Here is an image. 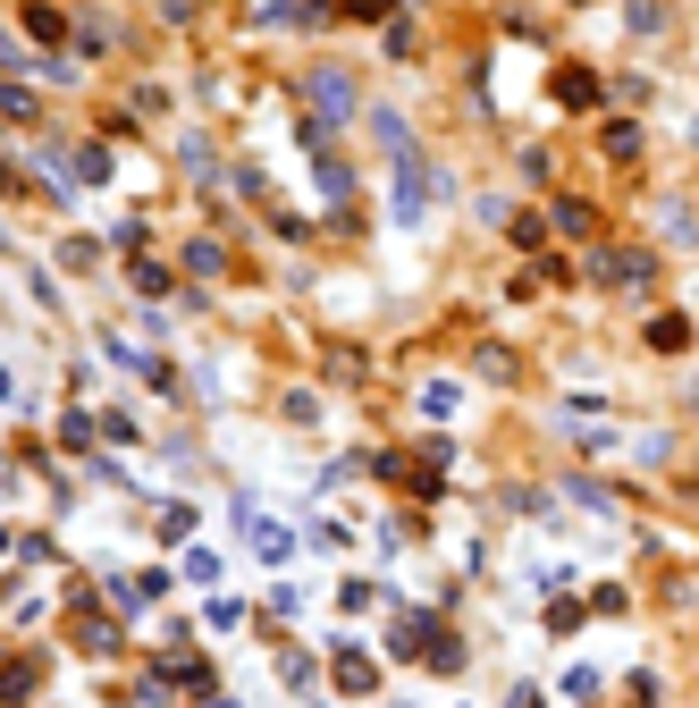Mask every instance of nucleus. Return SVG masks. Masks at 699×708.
Returning a JSON list of instances; mask_svg holds the SVG:
<instances>
[{
    "mask_svg": "<svg viewBox=\"0 0 699 708\" xmlns=\"http://www.w3.org/2000/svg\"><path fill=\"white\" fill-rule=\"evenodd\" d=\"M0 548H9V532H0Z\"/></svg>",
    "mask_w": 699,
    "mask_h": 708,
    "instance_id": "nucleus-27",
    "label": "nucleus"
},
{
    "mask_svg": "<svg viewBox=\"0 0 699 708\" xmlns=\"http://www.w3.org/2000/svg\"><path fill=\"white\" fill-rule=\"evenodd\" d=\"M506 708H540V692H531V683H514V692H506Z\"/></svg>",
    "mask_w": 699,
    "mask_h": 708,
    "instance_id": "nucleus-24",
    "label": "nucleus"
},
{
    "mask_svg": "<svg viewBox=\"0 0 699 708\" xmlns=\"http://www.w3.org/2000/svg\"><path fill=\"white\" fill-rule=\"evenodd\" d=\"M649 346H658V354H683V346H691V321H683V313H658V321H649Z\"/></svg>",
    "mask_w": 699,
    "mask_h": 708,
    "instance_id": "nucleus-11",
    "label": "nucleus"
},
{
    "mask_svg": "<svg viewBox=\"0 0 699 708\" xmlns=\"http://www.w3.org/2000/svg\"><path fill=\"white\" fill-rule=\"evenodd\" d=\"M439 194H446V178L421 161V152H414V161H396V220H405V228L430 220V203H439Z\"/></svg>",
    "mask_w": 699,
    "mask_h": 708,
    "instance_id": "nucleus-1",
    "label": "nucleus"
},
{
    "mask_svg": "<svg viewBox=\"0 0 699 708\" xmlns=\"http://www.w3.org/2000/svg\"><path fill=\"white\" fill-rule=\"evenodd\" d=\"M633 34H666V0H633Z\"/></svg>",
    "mask_w": 699,
    "mask_h": 708,
    "instance_id": "nucleus-16",
    "label": "nucleus"
},
{
    "mask_svg": "<svg viewBox=\"0 0 699 708\" xmlns=\"http://www.w3.org/2000/svg\"><path fill=\"white\" fill-rule=\"evenodd\" d=\"M556 101L565 110H599V76L590 68H556Z\"/></svg>",
    "mask_w": 699,
    "mask_h": 708,
    "instance_id": "nucleus-6",
    "label": "nucleus"
},
{
    "mask_svg": "<svg viewBox=\"0 0 699 708\" xmlns=\"http://www.w3.org/2000/svg\"><path fill=\"white\" fill-rule=\"evenodd\" d=\"M194 532V506H160V540H186Z\"/></svg>",
    "mask_w": 699,
    "mask_h": 708,
    "instance_id": "nucleus-21",
    "label": "nucleus"
},
{
    "mask_svg": "<svg viewBox=\"0 0 699 708\" xmlns=\"http://www.w3.org/2000/svg\"><path fill=\"white\" fill-rule=\"evenodd\" d=\"M26 34H34V42H60L68 26H60V9H26Z\"/></svg>",
    "mask_w": 699,
    "mask_h": 708,
    "instance_id": "nucleus-17",
    "label": "nucleus"
},
{
    "mask_svg": "<svg viewBox=\"0 0 699 708\" xmlns=\"http://www.w3.org/2000/svg\"><path fill=\"white\" fill-rule=\"evenodd\" d=\"M169 683H186V692H211V667H203V658H177V667H169Z\"/></svg>",
    "mask_w": 699,
    "mask_h": 708,
    "instance_id": "nucleus-20",
    "label": "nucleus"
},
{
    "mask_svg": "<svg viewBox=\"0 0 699 708\" xmlns=\"http://www.w3.org/2000/svg\"><path fill=\"white\" fill-rule=\"evenodd\" d=\"M186 270H203V279H211V270H228V261H220V245H211V236H194V245H186Z\"/></svg>",
    "mask_w": 699,
    "mask_h": 708,
    "instance_id": "nucleus-15",
    "label": "nucleus"
},
{
    "mask_svg": "<svg viewBox=\"0 0 699 708\" xmlns=\"http://www.w3.org/2000/svg\"><path fill=\"white\" fill-rule=\"evenodd\" d=\"M34 658H9V667H0V708H17V700H34Z\"/></svg>",
    "mask_w": 699,
    "mask_h": 708,
    "instance_id": "nucleus-9",
    "label": "nucleus"
},
{
    "mask_svg": "<svg viewBox=\"0 0 699 708\" xmlns=\"http://www.w3.org/2000/svg\"><path fill=\"white\" fill-rule=\"evenodd\" d=\"M0 119H34V94H26V85H0Z\"/></svg>",
    "mask_w": 699,
    "mask_h": 708,
    "instance_id": "nucleus-22",
    "label": "nucleus"
},
{
    "mask_svg": "<svg viewBox=\"0 0 699 708\" xmlns=\"http://www.w3.org/2000/svg\"><path fill=\"white\" fill-rule=\"evenodd\" d=\"M0 405H9V371H0Z\"/></svg>",
    "mask_w": 699,
    "mask_h": 708,
    "instance_id": "nucleus-25",
    "label": "nucleus"
},
{
    "mask_svg": "<svg viewBox=\"0 0 699 708\" xmlns=\"http://www.w3.org/2000/svg\"><path fill=\"white\" fill-rule=\"evenodd\" d=\"M599 279H606V288H649V279H658V261H649V254H624V245H606V254H599Z\"/></svg>",
    "mask_w": 699,
    "mask_h": 708,
    "instance_id": "nucleus-3",
    "label": "nucleus"
},
{
    "mask_svg": "<svg viewBox=\"0 0 699 708\" xmlns=\"http://www.w3.org/2000/svg\"><path fill=\"white\" fill-rule=\"evenodd\" d=\"M304 94L320 101V119H329V127H338V119H354V85H346V68H312V76H304Z\"/></svg>",
    "mask_w": 699,
    "mask_h": 708,
    "instance_id": "nucleus-2",
    "label": "nucleus"
},
{
    "mask_svg": "<svg viewBox=\"0 0 699 708\" xmlns=\"http://www.w3.org/2000/svg\"><path fill=\"white\" fill-rule=\"evenodd\" d=\"M556 228H565V236H599V211H590V203H556Z\"/></svg>",
    "mask_w": 699,
    "mask_h": 708,
    "instance_id": "nucleus-12",
    "label": "nucleus"
},
{
    "mask_svg": "<svg viewBox=\"0 0 699 708\" xmlns=\"http://www.w3.org/2000/svg\"><path fill=\"white\" fill-rule=\"evenodd\" d=\"M421 667H430V675H464V642H455V633H430V624H421Z\"/></svg>",
    "mask_w": 699,
    "mask_h": 708,
    "instance_id": "nucleus-5",
    "label": "nucleus"
},
{
    "mask_svg": "<svg viewBox=\"0 0 699 708\" xmlns=\"http://www.w3.org/2000/svg\"><path fill=\"white\" fill-rule=\"evenodd\" d=\"M371 135H380V152H388V161H414V127H405L396 110H371Z\"/></svg>",
    "mask_w": 699,
    "mask_h": 708,
    "instance_id": "nucleus-7",
    "label": "nucleus"
},
{
    "mask_svg": "<svg viewBox=\"0 0 699 708\" xmlns=\"http://www.w3.org/2000/svg\"><path fill=\"white\" fill-rule=\"evenodd\" d=\"M76 642H85V658H119V624L85 608V624H76Z\"/></svg>",
    "mask_w": 699,
    "mask_h": 708,
    "instance_id": "nucleus-8",
    "label": "nucleus"
},
{
    "mask_svg": "<svg viewBox=\"0 0 699 708\" xmlns=\"http://www.w3.org/2000/svg\"><path fill=\"white\" fill-rule=\"evenodd\" d=\"M211 708H236V700H211Z\"/></svg>",
    "mask_w": 699,
    "mask_h": 708,
    "instance_id": "nucleus-26",
    "label": "nucleus"
},
{
    "mask_svg": "<svg viewBox=\"0 0 699 708\" xmlns=\"http://www.w3.org/2000/svg\"><path fill=\"white\" fill-rule=\"evenodd\" d=\"M565 498H573V506H590V515H606V506H615L599 481H565Z\"/></svg>",
    "mask_w": 699,
    "mask_h": 708,
    "instance_id": "nucleus-19",
    "label": "nucleus"
},
{
    "mask_svg": "<svg viewBox=\"0 0 699 708\" xmlns=\"http://www.w3.org/2000/svg\"><path fill=\"white\" fill-rule=\"evenodd\" d=\"M421 414H430V422H446V414H455V388H446V380H430V388H421Z\"/></svg>",
    "mask_w": 699,
    "mask_h": 708,
    "instance_id": "nucleus-18",
    "label": "nucleus"
},
{
    "mask_svg": "<svg viewBox=\"0 0 699 708\" xmlns=\"http://www.w3.org/2000/svg\"><path fill=\"white\" fill-rule=\"evenodd\" d=\"M346 17H388V0H338Z\"/></svg>",
    "mask_w": 699,
    "mask_h": 708,
    "instance_id": "nucleus-23",
    "label": "nucleus"
},
{
    "mask_svg": "<svg viewBox=\"0 0 699 708\" xmlns=\"http://www.w3.org/2000/svg\"><path fill=\"white\" fill-rule=\"evenodd\" d=\"M514 371H523V363H514V354H506V346H480V380H498V388H506V380H514Z\"/></svg>",
    "mask_w": 699,
    "mask_h": 708,
    "instance_id": "nucleus-13",
    "label": "nucleus"
},
{
    "mask_svg": "<svg viewBox=\"0 0 699 708\" xmlns=\"http://www.w3.org/2000/svg\"><path fill=\"white\" fill-rule=\"evenodd\" d=\"M245 540H254V557H270V565H286V557H295V532H286V523H270V515H254V506H245Z\"/></svg>",
    "mask_w": 699,
    "mask_h": 708,
    "instance_id": "nucleus-4",
    "label": "nucleus"
},
{
    "mask_svg": "<svg viewBox=\"0 0 699 708\" xmlns=\"http://www.w3.org/2000/svg\"><path fill=\"white\" fill-rule=\"evenodd\" d=\"M338 683H346V692H371V683H380V667H371V658H363V649H338Z\"/></svg>",
    "mask_w": 699,
    "mask_h": 708,
    "instance_id": "nucleus-10",
    "label": "nucleus"
},
{
    "mask_svg": "<svg viewBox=\"0 0 699 708\" xmlns=\"http://www.w3.org/2000/svg\"><path fill=\"white\" fill-rule=\"evenodd\" d=\"M606 161H640V127L615 119V127H606Z\"/></svg>",
    "mask_w": 699,
    "mask_h": 708,
    "instance_id": "nucleus-14",
    "label": "nucleus"
}]
</instances>
